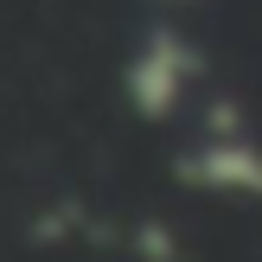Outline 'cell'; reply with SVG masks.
Instances as JSON below:
<instances>
[{
  "label": "cell",
  "mask_w": 262,
  "mask_h": 262,
  "mask_svg": "<svg viewBox=\"0 0 262 262\" xmlns=\"http://www.w3.org/2000/svg\"><path fill=\"white\" fill-rule=\"evenodd\" d=\"M192 77H199V45H192L179 26H147L135 45V58H128L122 71V90L128 102H135L147 122H166V115L186 102Z\"/></svg>",
  "instance_id": "1"
},
{
  "label": "cell",
  "mask_w": 262,
  "mask_h": 262,
  "mask_svg": "<svg viewBox=\"0 0 262 262\" xmlns=\"http://www.w3.org/2000/svg\"><path fill=\"white\" fill-rule=\"evenodd\" d=\"M192 173L205 179V186H237V192H262V154L250 147V141H237V135H224V141H211V147L192 160Z\"/></svg>",
  "instance_id": "2"
},
{
  "label": "cell",
  "mask_w": 262,
  "mask_h": 262,
  "mask_svg": "<svg viewBox=\"0 0 262 262\" xmlns=\"http://www.w3.org/2000/svg\"><path fill=\"white\" fill-rule=\"evenodd\" d=\"M160 7H192V0H160Z\"/></svg>",
  "instance_id": "3"
}]
</instances>
